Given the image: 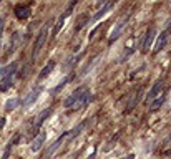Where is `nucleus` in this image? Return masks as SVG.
<instances>
[{
    "mask_svg": "<svg viewBox=\"0 0 171 159\" xmlns=\"http://www.w3.org/2000/svg\"><path fill=\"white\" fill-rule=\"evenodd\" d=\"M52 25V18H48V20L43 23L42 30H40V33H38V37L35 38V43H33V48H32V58H35L38 53H40V50L43 48V45H45L47 42V37H48V30H50Z\"/></svg>",
    "mask_w": 171,
    "mask_h": 159,
    "instance_id": "1",
    "label": "nucleus"
},
{
    "mask_svg": "<svg viewBox=\"0 0 171 159\" xmlns=\"http://www.w3.org/2000/svg\"><path fill=\"white\" fill-rule=\"evenodd\" d=\"M75 5H76V0L75 2H71L70 5L67 7V10L62 13L58 17V20L55 22V25H53V28H52V37H57V35L60 33V30L63 28V25H65V22H67V18L71 15V12H73V9H75Z\"/></svg>",
    "mask_w": 171,
    "mask_h": 159,
    "instance_id": "2",
    "label": "nucleus"
},
{
    "mask_svg": "<svg viewBox=\"0 0 171 159\" xmlns=\"http://www.w3.org/2000/svg\"><path fill=\"white\" fill-rule=\"evenodd\" d=\"M52 111H53V108H52V106H50V108L43 109L42 113H40V114H38V116H37V118H35L37 121H33V124L30 126V133H32V138H35V136H37L38 133H40V131H38V129L42 128V124H43V123H45V119H47V118H48V116H50V114H52Z\"/></svg>",
    "mask_w": 171,
    "mask_h": 159,
    "instance_id": "3",
    "label": "nucleus"
},
{
    "mask_svg": "<svg viewBox=\"0 0 171 159\" xmlns=\"http://www.w3.org/2000/svg\"><path fill=\"white\" fill-rule=\"evenodd\" d=\"M88 91V86H85V85H81V86H78V88L75 90V91L71 93L70 96L67 98V100H65V103H63V106H65V108H73V106L76 105V103H78L80 100H81V96H83L85 93Z\"/></svg>",
    "mask_w": 171,
    "mask_h": 159,
    "instance_id": "4",
    "label": "nucleus"
},
{
    "mask_svg": "<svg viewBox=\"0 0 171 159\" xmlns=\"http://www.w3.org/2000/svg\"><path fill=\"white\" fill-rule=\"evenodd\" d=\"M68 138V131H65V133H62V136H58V138L55 139L53 142L50 144V147H48V151L45 152V159H50L52 156H53V152H57V151L60 149V146L63 144V141Z\"/></svg>",
    "mask_w": 171,
    "mask_h": 159,
    "instance_id": "5",
    "label": "nucleus"
},
{
    "mask_svg": "<svg viewBox=\"0 0 171 159\" xmlns=\"http://www.w3.org/2000/svg\"><path fill=\"white\" fill-rule=\"evenodd\" d=\"M168 40H170V28L163 30L161 33L158 35V38H156V43H154V46H153V53H159V51H161L163 48L166 46Z\"/></svg>",
    "mask_w": 171,
    "mask_h": 159,
    "instance_id": "6",
    "label": "nucleus"
},
{
    "mask_svg": "<svg viewBox=\"0 0 171 159\" xmlns=\"http://www.w3.org/2000/svg\"><path fill=\"white\" fill-rule=\"evenodd\" d=\"M128 20H130V15H128V17H125L121 22H118V23H116V27L113 28V32L110 33V37H108V43H110V45H111V43L115 42V40H118V38H120V35L123 33V30H125V25L128 23Z\"/></svg>",
    "mask_w": 171,
    "mask_h": 159,
    "instance_id": "7",
    "label": "nucleus"
},
{
    "mask_svg": "<svg viewBox=\"0 0 171 159\" xmlns=\"http://www.w3.org/2000/svg\"><path fill=\"white\" fill-rule=\"evenodd\" d=\"M13 12H15V17H17V18H20V20H25V18L30 17V13H32V5L18 4V5H15Z\"/></svg>",
    "mask_w": 171,
    "mask_h": 159,
    "instance_id": "8",
    "label": "nucleus"
},
{
    "mask_svg": "<svg viewBox=\"0 0 171 159\" xmlns=\"http://www.w3.org/2000/svg\"><path fill=\"white\" fill-rule=\"evenodd\" d=\"M40 93H42V86H37V88H33V90H32V91H30L28 95L25 96V100L22 101V106H23V108H28V106H32L35 101L38 100Z\"/></svg>",
    "mask_w": 171,
    "mask_h": 159,
    "instance_id": "9",
    "label": "nucleus"
},
{
    "mask_svg": "<svg viewBox=\"0 0 171 159\" xmlns=\"http://www.w3.org/2000/svg\"><path fill=\"white\" fill-rule=\"evenodd\" d=\"M45 139H47V134L43 133V131H40V133H38L33 139H32L30 151H32V152H37V151H40V149H42V146H43V142H45Z\"/></svg>",
    "mask_w": 171,
    "mask_h": 159,
    "instance_id": "10",
    "label": "nucleus"
},
{
    "mask_svg": "<svg viewBox=\"0 0 171 159\" xmlns=\"http://www.w3.org/2000/svg\"><path fill=\"white\" fill-rule=\"evenodd\" d=\"M153 40H154V27H150L146 30V35L143 38V43H141V50L143 51H148L150 46L153 45Z\"/></svg>",
    "mask_w": 171,
    "mask_h": 159,
    "instance_id": "11",
    "label": "nucleus"
},
{
    "mask_svg": "<svg viewBox=\"0 0 171 159\" xmlns=\"http://www.w3.org/2000/svg\"><path fill=\"white\" fill-rule=\"evenodd\" d=\"M18 38H20V32L17 30V32H13V33H12V38H10V45L7 46V51H5V53H7V56H10V55L15 53V50H17V46H18V42H20Z\"/></svg>",
    "mask_w": 171,
    "mask_h": 159,
    "instance_id": "12",
    "label": "nucleus"
},
{
    "mask_svg": "<svg viewBox=\"0 0 171 159\" xmlns=\"http://www.w3.org/2000/svg\"><path fill=\"white\" fill-rule=\"evenodd\" d=\"M163 85H164V80H158V81L154 83V86L150 90V93L146 95V100L151 101V100H154V98H158L159 93H161V90H163Z\"/></svg>",
    "mask_w": 171,
    "mask_h": 159,
    "instance_id": "13",
    "label": "nucleus"
},
{
    "mask_svg": "<svg viewBox=\"0 0 171 159\" xmlns=\"http://www.w3.org/2000/svg\"><path fill=\"white\" fill-rule=\"evenodd\" d=\"M53 68H55V60H48V63H47L45 66L42 68V71L38 73V81H42V80H45L47 76L50 75L52 71H53Z\"/></svg>",
    "mask_w": 171,
    "mask_h": 159,
    "instance_id": "14",
    "label": "nucleus"
},
{
    "mask_svg": "<svg viewBox=\"0 0 171 159\" xmlns=\"http://www.w3.org/2000/svg\"><path fill=\"white\" fill-rule=\"evenodd\" d=\"M113 5H115V2H106V4H103V7H101V9L98 10V12H96L95 15H93L90 22H98L101 17H103V15H106V12H108V10L111 9Z\"/></svg>",
    "mask_w": 171,
    "mask_h": 159,
    "instance_id": "15",
    "label": "nucleus"
},
{
    "mask_svg": "<svg viewBox=\"0 0 171 159\" xmlns=\"http://www.w3.org/2000/svg\"><path fill=\"white\" fill-rule=\"evenodd\" d=\"M13 85V75L12 73H9V75H5L4 78L0 80V91H9V88H12Z\"/></svg>",
    "mask_w": 171,
    "mask_h": 159,
    "instance_id": "16",
    "label": "nucleus"
},
{
    "mask_svg": "<svg viewBox=\"0 0 171 159\" xmlns=\"http://www.w3.org/2000/svg\"><path fill=\"white\" fill-rule=\"evenodd\" d=\"M20 139H22V134H20V133H17L12 139H10L9 144H7V147H5V152H4V156H2V159H7V158H9V154H10V151H12L13 144H17V142L20 141Z\"/></svg>",
    "mask_w": 171,
    "mask_h": 159,
    "instance_id": "17",
    "label": "nucleus"
},
{
    "mask_svg": "<svg viewBox=\"0 0 171 159\" xmlns=\"http://www.w3.org/2000/svg\"><path fill=\"white\" fill-rule=\"evenodd\" d=\"M90 101H92V93H90V90H88V91L85 93L83 96H81V100H80L78 103L73 106V108H75V109H81V108H85V106H87Z\"/></svg>",
    "mask_w": 171,
    "mask_h": 159,
    "instance_id": "18",
    "label": "nucleus"
},
{
    "mask_svg": "<svg viewBox=\"0 0 171 159\" xmlns=\"http://www.w3.org/2000/svg\"><path fill=\"white\" fill-rule=\"evenodd\" d=\"M90 20H92V17H88V13H83V15L78 18V23H76V27H75V33H78L83 27H87L88 23H90Z\"/></svg>",
    "mask_w": 171,
    "mask_h": 159,
    "instance_id": "19",
    "label": "nucleus"
},
{
    "mask_svg": "<svg viewBox=\"0 0 171 159\" xmlns=\"http://www.w3.org/2000/svg\"><path fill=\"white\" fill-rule=\"evenodd\" d=\"M85 126H87V121L80 123V124H76V126H75V128H73L71 131H68V139H75L76 136H78V134L85 129Z\"/></svg>",
    "mask_w": 171,
    "mask_h": 159,
    "instance_id": "20",
    "label": "nucleus"
},
{
    "mask_svg": "<svg viewBox=\"0 0 171 159\" xmlns=\"http://www.w3.org/2000/svg\"><path fill=\"white\" fill-rule=\"evenodd\" d=\"M71 78H73V75H68L67 76V78H65V80H63V81H62V83H58V85H57V86H55V88L53 90H52V95H53V96H55V95H58V93L60 91H62V90L63 88H65V86H67V85L68 83H70V81H71Z\"/></svg>",
    "mask_w": 171,
    "mask_h": 159,
    "instance_id": "21",
    "label": "nucleus"
},
{
    "mask_svg": "<svg viewBox=\"0 0 171 159\" xmlns=\"http://www.w3.org/2000/svg\"><path fill=\"white\" fill-rule=\"evenodd\" d=\"M81 56H83V53H78L75 56V55H71L70 58L67 60V63H65V66H63V70H68V68H71V66H75L76 63H78V60L81 58Z\"/></svg>",
    "mask_w": 171,
    "mask_h": 159,
    "instance_id": "22",
    "label": "nucleus"
},
{
    "mask_svg": "<svg viewBox=\"0 0 171 159\" xmlns=\"http://www.w3.org/2000/svg\"><path fill=\"white\" fill-rule=\"evenodd\" d=\"M164 101H166V95H161V96L154 98V101L151 103V106H150V111H156V109H159V106H161Z\"/></svg>",
    "mask_w": 171,
    "mask_h": 159,
    "instance_id": "23",
    "label": "nucleus"
},
{
    "mask_svg": "<svg viewBox=\"0 0 171 159\" xmlns=\"http://www.w3.org/2000/svg\"><path fill=\"white\" fill-rule=\"evenodd\" d=\"M141 93H143V90H138V91L135 93V96L131 98V101L128 103V108H126V111H131V109H133L135 106L138 105V101H140V95H141Z\"/></svg>",
    "mask_w": 171,
    "mask_h": 159,
    "instance_id": "24",
    "label": "nucleus"
},
{
    "mask_svg": "<svg viewBox=\"0 0 171 159\" xmlns=\"http://www.w3.org/2000/svg\"><path fill=\"white\" fill-rule=\"evenodd\" d=\"M18 105H20V100L18 98H12V100H9L5 103V111H13Z\"/></svg>",
    "mask_w": 171,
    "mask_h": 159,
    "instance_id": "25",
    "label": "nucleus"
},
{
    "mask_svg": "<svg viewBox=\"0 0 171 159\" xmlns=\"http://www.w3.org/2000/svg\"><path fill=\"white\" fill-rule=\"evenodd\" d=\"M4 25H5V18H0V38H2V33H4Z\"/></svg>",
    "mask_w": 171,
    "mask_h": 159,
    "instance_id": "26",
    "label": "nucleus"
},
{
    "mask_svg": "<svg viewBox=\"0 0 171 159\" xmlns=\"http://www.w3.org/2000/svg\"><path fill=\"white\" fill-rule=\"evenodd\" d=\"M4 126H5V119H4V118H0V129H2Z\"/></svg>",
    "mask_w": 171,
    "mask_h": 159,
    "instance_id": "27",
    "label": "nucleus"
},
{
    "mask_svg": "<svg viewBox=\"0 0 171 159\" xmlns=\"http://www.w3.org/2000/svg\"><path fill=\"white\" fill-rule=\"evenodd\" d=\"M121 159H135V154H130V156H126V158H121Z\"/></svg>",
    "mask_w": 171,
    "mask_h": 159,
    "instance_id": "28",
    "label": "nucleus"
}]
</instances>
